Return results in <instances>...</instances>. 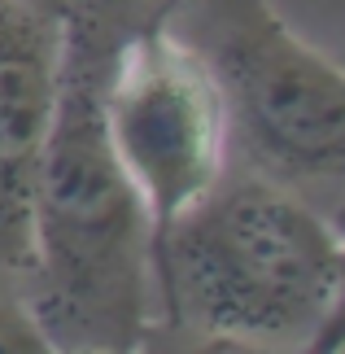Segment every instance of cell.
I'll list each match as a JSON object with an SVG mask.
<instances>
[{"label":"cell","mask_w":345,"mask_h":354,"mask_svg":"<svg viewBox=\"0 0 345 354\" xmlns=\"http://www.w3.org/2000/svg\"><path fill=\"white\" fill-rule=\"evenodd\" d=\"M158 22L214 79L245 171L288 188L345 184V71L271 0H171Z\"/></svg>","instance_id":"3957f363"},{"label":"cell","mask_w":345,"mask_h":354,"mask_svg":"<svg viewBox=\"0 0 345 354\" xmlns=\"http://www.w3.org/2000/svg\"><path fill=\"white\" fill-rule=\"evenodd\" d=\"M341 254L297 188L227 167L153 254V346L306 350L333 306Z\"/></svg>","instance_id":"7a4b0ae2"},{"label":"cell","mask_w":345,"mask_h":354,"mask_svg":"<svg viewBox=\"0 0 345 354\" xmlns=\"http://www.w3.org/2000/svg\"><path fill=\"white\" fill-rule=\"evenodd\" d=\"M306 350L310 354H341L345 350V254H341V276H337L333 306H328V315H324L319 328H315Z\"/></svg>","instance_id":"ba28073f"},{"label":"cell","mask_w":345,"mask_h":354,"mask_svg":"<svg viewBox=\"0 0 345 354\" xmlns=\"http://www.w3.org/2000/svg\"><path fill=\"white\" fill-rule=\"evenodd\" d=\"M105 131L149 214V267L175 219L227 171V118L214 79L162 22L140 26L109 57Z\"/></svg>","instance_id":"277c9868"},{"label":"cell","mask_w":345,"mask_h":354,"mask_svg":"<svg viewBox=\"0 0 345 354\" xmlns=\"http://www.w3.org/2000/svg\"><path fill=\"white\" fill-rule=\"evenodd\" d=\"M26 5H39V9H48V13H57V18H66V13L75 9V0H26Z\"/></svg>","instance_id":"9c48e42d"},{"label":"cell","mask_w":345,"mask_h":354,"mask_svg":"<svg viewBox=\"0 0 345 354\" xmlns=\"http://www.w3.org/2000/svg\"><path fill=\"white\" fill-rule=\"evenodd\" d=\"M328 227H333V232H337V241L345 245V197H341V206H337L333 214H328Z\"/></svg>","instance_id":"30bf717a"},{"label":"cell","mask_w":345,"mask_h":354,"mask_svg":"<svg viewBox=\"0 0 345 354\" xmlns=\"http://www.w3.org/2000/svg\"><path fill=\"white\" fill-rule=\"evenodd\" d=\"M171 0H75V13H84L88 22H96L109 39H127L136 35L140 26L158 22L162 9H167Z\"/></svg>","instance_id":"52a82bcc"},{"label":"cell","mask_w":345,"mask_h":354,"mask_svg":"<svg viewBox=\"0 0 345 354\" xmlns=\"http://www.w3.org/2000/svg\"><path fill=\"white\" fill-rule=\"evenodd\" d=\"M66 18L0 0V276L26 280L31 267V193L62 88Z\"/></svg>","instance_id":"5b68a950"},{"label":"cell","mask_w":345,"mask_h":354,"mask_svg":"<svg viewBox=\"0 0 345 354\" xmlns=\"http://www.w3.org/2000/svg\"><path fill=\"white\" fill-rule=\"evenodd\" d=\"M118 39L84 13L62 26V88L31 193L26 306L48 350L127 354L153 346L149 214L105 131V71Z\"/></svg>","instance_id":"6da1fadb"},{"label":"cell","mask_w":345,"mask_h":354,"mask_svg":"<svg viewBox=\"0 0 345 354\" xmlns=\"http://www.w3.org/2000/svg\"><path fill=\"white\" fill-rule=\"evenodd\" d=\"M0 354H48V342L26 306V289L0 276Z\"/></svg>","instance_id":"8992f818"}]
</instances>
